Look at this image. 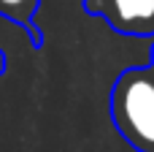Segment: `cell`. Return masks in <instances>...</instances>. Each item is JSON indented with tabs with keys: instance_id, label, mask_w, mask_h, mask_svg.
<instances>
[{
	"instance_id": "cell-1",
	"label": "cell",
	"mask_w": 154,
	"mask_h": 152,
	"mask_svg": "<svg viewBox=\"0 0 154 152\" xmlns=\"http://www.w3.org/2000/svg\"><path fill=\"white\" fill-rule=\"evenodd\" d=\"M108 106L119 136L135 152H154V49L152 65L116 76Z\"/></svg>"
},
{
	"instance_id": "cell-2",
	"label": "cell",
	"mask_w": 154,
	"mask_h": 152,
	"mask_svg": "<svg viewBox=\"0 0 154 152\" xmlns=\"http://www.w3.org/2000/svg\"><path fill=\"white\" fill-rule=\"evenodd\" d=\"M84 8L122 35H154V0H84Z\"/></svg>"
},
{
	"instance_id": "cell-3",
	"label": "cell",
	"mask_w": 154,
	"mask_h": 152,
	"mask_svg": "<svg viewBox=\"0 0 154 152\" xmlns=\"http://www.w3.org/2000/svg\"><path fill=\"white\" fill-rule=\"evenodd\" d=\"M35 8H38V0H0V11H3L5 16H11L16 24L27 27V30L32 33V41H35V46H41V33L32 27Z\"/></svg>"
},
{
	"instance_id": "cell-4",
	"label": "cell",
	"mask_w": 154,
	"mask_h": 152,
	"mask_svg": "<svg viewBox=\"0 0 154 152\" xmlns=\"http://www.w3.org/2000/svg\"><path fill=\"white\" fill-rule=\"evenodd\" d=\"M5 63H8V60H5V54H3V52H0V73H3V71H5Z\"/></svg>"
}]
</instances>
